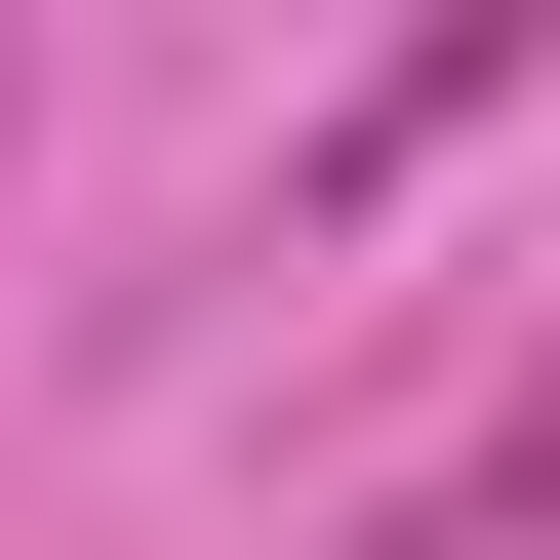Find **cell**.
Here are the masks:
<instances>
[{
  "label": "cell",
  "mask_w": 560,
  "mask_h": 560,
  "mask_svg": "<svg viewBox=\"0 0 560 560\" xmlns=\"http://www.w3.org/2000/svg\"><path fill=\"white\" fill-rule=\"evenodd\" d=\"M521 40H560V0H441V40H400V81H361V120H320V161H280V200H320V241H361V200H400V161H441V120H480V81H521Z\"/></svg>",
  "instance_id": "6da1fadb"
}]
</instances>
